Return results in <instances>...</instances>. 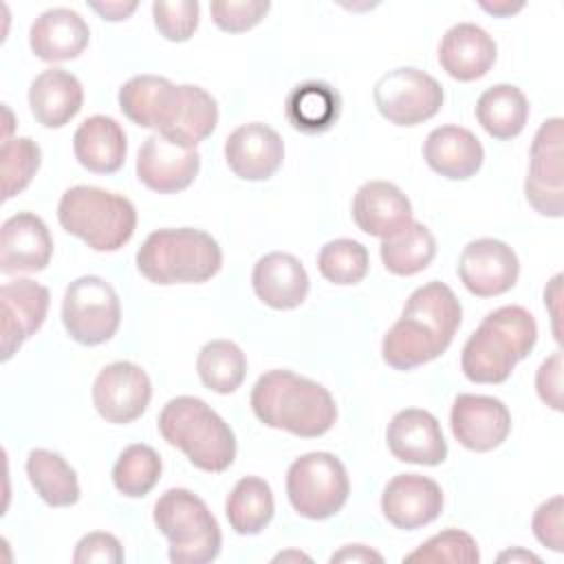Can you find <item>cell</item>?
Wrapping results in <instances>:
<instances>
[{"instance_id": "cell-1", "label": "cell", "mask_w": 564, "mask_h": 564, "mask_svg": "<svg viewBox=\"0 0 564 564\" xmlns=\"http://www.w3.org/2000/svg\"><path fill=\"white\" fill-rule=\"evenodd\" d=\"M121 112L141 128L183 145L196 148L218 123L216 99L200 86L172 84L159 75H134L119 88Z\"/></svg>"}, {"instance_id": "cell-2", "label": "cell", "mask_w": 564, "mask_h": 564, "mask_svg": "<svg viewBox=\"0 0 564 564\" xmlns=\"http://www.w3.org/2000/svg\"><path fill=\"white\" fill-rule=\"evenodd\" d=\"M463 319L454 291L432 280L408 297L401 317L381 341V357L394 370H412L447 350Z\"/></svg>"}, {"instance_id": "cell-3", "label": "cell", "mask_w": 564, "mask_h": 564, "mask_svg": "<svg viewBox=\"0 0 564 564\" xmlns=\"http://www.w3.org/2000/svg\"><path fill=\"white\" fill-rule=\"evenodd\" d=\"M251 410L260 423L302 438L326 434L337 419L335 399L322 383L284 368L258 377Z\"/></svg>"}, {"instance_id": "cell-4", "label": "cell", "mask_w": 564, "mask_h": 564, "mask_svg": "<svg viewBox=\"0 0 564 564\" xmlns=\"http://www.w3.org/2000/svg\"><path fill=\"white\" fill-rule=\"evenodd\" d=\"M538 339L533 315L522 306H500L485 315L463 346L460 368L474 383H502Z\"/></svg>"}, {"instance_id": "cell-5", "label": "cell", "mask_w": 564, "mask_h": 564, "mask_svg": "<svg viewBox=\"0 0 564 564\" xmlns=\"http://www.w3.org/2000/svg\"><path fill=\"white\" fill-rule=\"evenodd\" d=\"M223 267V251L207 231L167 227L152 231L137 251L139 273L154 284H200Z\"/></svg>"}, {"instance_id": "cell-6", "label": "cell", "mask_w": 564, "mask_h": 564, "mask_svg": "<svg viewBox=\"0 0 564 564\" xmlns=\"http://www.w3.org/2000/svg\"><path fill=\"white\" fill-rule=\"evenodd\" d=\"M159 432L203 471L220 474L236 458L231 427L198 397L170 399L159 414Z\"/></svg>"}, {"instance_id": "cell-7", "label": "cell", "mask_w": 564, "mask_h": 564, "mask_svg": "<svg viewBox=\"0 0 564 564\" xmlns=\"http://www.w3.org/2000/svg\"><path fill=\"white\" fill-rule=\"evenodd\" d=\"M57 220L95 251L121 249L137 229L134 205L115 192L75 185L57 203Z\"/></svg>"}, {"instance_id": "cell-8", "label": "cell", "mask_w": 564, "mask_h": 564, "mask_svg": "<svg viewBox=\"0 0 564 564\" xmlns=\"http://www.w3.org/2000/svg\"><path fill=\"white\" fill-rule=\"evenodd\" d=\"M154 524L167 538L174 564H205L220 553V527L205 500L189 489H167L154 502Z\"/></svg>"}, {"instance_id": "cell-9", "label": "cell", "mask_w": 564, "mask_h": 564, "mask_svg": "<svg viewBox=\"0 0 564 564\" xmlns=\"http://www.w3.org/2000/svg\"><path fill=\"white\" fill-rule=\"evenodd\" d=\"M350 480L344 463L330 452H308L295 458L286 471L291 507L308 520L335 516L348 500Z\"/></svg>"}, {"instance_id": "cell-10", "label": "cell", "mask_w": 564, "mask_h": 564, "mask_svg": "<svg viewBox=\"0 0 564 564\" xmlns=\"http://www.w3.org/2000/svg\"><path fill=\"white\" fill-rule=\"evenodd\" d=\"M62 322L70 339L82 346L108 341L121 322V302L110 282L99 275H82L66 286Z\"/></svg>"}, {"instance_id": "cell-11", "label": "cell", "mask_w": 564, "mask_h": 564, "mask_svg": "<svg viewBox=\"0 0 564 564\" xmlns=\"http://www.w3.org/2000/svg\"><path fill=\"white\" fill-rule=\"evenodd\" d=\"M381 117L394 126H419L443 106V86L425 70L403 66L381 75L372 88Z\"/></svg>"}, {"instance_id": "cell-12", "label": "cell", "mask_w": 564, "mask_h": 564, "mask_svg": "<svg viewBox=\"0 0 564 564\" xmlns=\"http://www.w3.org/2000/svg\"><path fill=\"white\" fill-rule=\"evenodd\" d=\"M564 121L560 117L546 119L529 150V172L524 181V196L529 205L551 218L564 212Z\"/></svg>"}, {"instance_id": "cell-13", "label": "cell", "mask_w": 564, "mask_h": 564, "mask_svg": "<svg viewBox=\"0 0 564 564\" xmlns=\"http://www.w3.org/2000/svg\"><path fill=\"white\" fill-rule=\"evenodd\" d=\"M152 397L148 372L132 361H115L99 370L93 383V403L108 423L126 425L139 419Z\"/></svg>"}, {"instance_id": "cell-14", "label": "cell", "mask_w": 564, "mask_h": 564, "mask_svg": "<svg viewBox=\"0 0 564 564\" xmlns=\"http://www.w3.org/2000/svg\"><path fill=\"white\" fill-rule=\"evenodd\" d=\"M458 278L476 297L502 295L518 282L520 262L516 251L496 238H478L458 256Z\"/></svg>"}, {"instance_id": "cell-15", "label": "cell", "mask_w": 564, "mask_h": 564, "mask_svg": "<svg viewBox=\"0 0 564 564\" xmlns=\"http://www.w3.org/2000/svg\"><path fill=\"white\" fill-rule=\"evenodd\" d=\"M51 293L46 286L18 278L0 286V348L9 361L24 339L35 335L46 319Z\"/></svg>"}, {"instance_id": "cell-16", "label": "cell", "mask_w": 564, "mask_h": 564, "mask_svg": "<svg viewBox=\"0 0 564 564\" xmlns=\"http://www.w3.org/2000/svg\"><path fill=\"white\" fill-rule=\"evenodd\" d=\"M454 438L471 452H491L502 445L511 432L507 405L487 394H458L449 412Z\"/></svg>"}, {"instance_id": "cell-17", "label": "cell", "mask_w": 564, "mask_h": 564, "mask_svg": "<svg viewBox=\"0 0 564 564\" xmlns=\"http://www.w3.org/2000/svg\"><path fill=\"white\" fill-rule=\"evenodd\" d=\"M200 170L196 148H183L161 134H150L137 154L139 181L159 194H174L189 187Z\"/></svg>"}, {"instance_id": "cell-18", "label": "cell", "mask_w": 564, "mask_h": 564, "mask_svg": "<svg viewBox=\"0 0 564 564\" xmlns=\"http://www.w3.org/2000/svg\"><path fill=\"white\" fill-rule=\"evenodd\" d=\"M381 511L390 524L403 531L434 522L443 511V491L436 480L421 474L394 476L381 494Z\"/></svg>"}, {"instance_id": "cell-19", "label": "cell", "mask_w": 564, "mask_h": 564, "mask_svg": "<svg viewBox=\"0 0 564 564\" xmlns=\"http://www.w3.org/2000/svg\"><path fill=\"white\" fill-rule=\"evenodd\" d=\"M282 159V137L267 123L238 126L225 139V161L238 178L267 181L280 170Z\"/></svg>"}, {"instance_id": "cell-20", "label": "cell", "mask_w": 564, "mask_h": 564, "mask_svg": "<svg viewBox=\"0 0 564 564\" xmlns=\"http://www.w3.org/2000/svg\"><path fill=\"white\" fill-rule=\"evenodd\" d=\"M53 256V238L46 223L31 214L18 212L2 223L0 229V271L35 273L46 269Z\"/></svg>"}, {"instance_id": "cell-21", "label": "cell", "mask_w": 564, "mask_h": 564, "mask_svg": "<svg viewBox=\"0 0 564 564\" xmlns=\"http://www.w3.org/2000/svg\"><path fill=\"white\" fill-rule=\"evenodd\" d=\"M388 449L394 458L414 465H441L447 456V443L434 414L419 408L401 410L386 430Z\"/></svg>"}, {"instance_id": "cell-22", "label": "cell", "mask_w": 564, "mask_h": 564, "mask_svg": "<svg viewBox=\"0 0 564 564\" xmlns=\"http://www.w3.org/2000/svg\"><path fill=\"white\" fill-rule=\"evenodd\" d=\"M352 220L364 234L388 240L412 223V203L394 183L368 181L352 198Z\"/></svg>"}, {"instance_id": "cell-23", "label": "cell", "mask_w": 564, "mask_h": 564, "mask_svg": "<svg viewBox=\"0 0 564 564\" xmlns=\"http://www.w3.org/2000/svg\"><path fill=\"white\" fill-rule=\"evenodd\" d=\"M498 55L494 37L478 24H454L438 44V62L443 70L458 82H474L489 73Z\"/></svg>"}, {"instance_id": "cell-24", "label": "cell", "mask_w": 564, "mask_h": 564, "mask_svg": "<svg viewBox=\"0 0 564 564\" xmlns=\"http://www.w3.org/2000/svg\"><path fill=\"white\" fill-rule=\"evenodd\" d=\"M90 40V29L86 20L68 9L55 7L40 13L29 31V44L35 57L44 62H66L75 59Z\"/></svg>"}, {"instance_id": "cell-25", "label": "cell", "mask_w": 564, "mask_h": 564, "mask_svg": "<svg viewBox=\"0 0 564 564\" xmlns=\"http://www.w3.org/2000/svg\"><path fill=\"white\" fill-rule=\"evenodd\" d=\"M251 284L260 302L278 311H289L306 300L308 273L295 256L271 251L256 262Z\"/></svg>"}, {"instance_id": "cell-26", "label": "cell", "mask_w": 564, "mask_h": 564, "mask_svg": "<svg viewBox=\"0 0 564 564\" xmlns=\"http://www.w3.org/2000/svg\"><path fill=\"white\" fill-rule=\"evenodd\" d=\"M425 163L441 176L465 181L474 176L485 159L478 137L460 126L434 128L423 143Z\"/></svg>"}, {"instance_id": "cell-27", "label": "cell", "mask_w": 564, "mask_h": 564, "mask_svg": "<svg viewBox=\"0 0 564 564\" xmlns=\"http://www.w3.org/2000/svg\"><path fill=\"white\" fill-rule=\"evenodd\" d=\"M84 104L79 79L64 68L42 70L29 88V106L37 123L44 128L66 126Z\"/></svg>"}, {"instance_id": "cell-28", "label": "cell", "mask_w": 564, "mask_h": 564, "mask_svg": "<svg viewBox=\"0 0 564 564\" xmlns=\"http://www.w3.org/2000/svg\"><path fill=\"white\" fill-rule=\"evenodd\" d=\"M73 150L79 165L95 174L117 172L128 152L123 128L117 119L106 115H93L79 123L73 134Z\"/></svg>"}, {"instance_id": "cell-29", "label": "cell", "mask_w": 564, "mask_h": 564, "mask_svg": "<svg viewBox=\"0 0 564 564\" xmlns=\"http://www.w3.org/2000/svg\"><path fill=\"white\" fill-rule=\"evenodd\" d=\"M339 93L330 84L317 79L297 84L284 104L289 123L304 134H322L330 130L339 119Z\"/></svg>"}, {"instance_id": "cell-30", "label": "cell", "mask_w": 564, "mask_h": 564, "mask_svg": "<svg viewBox=\"0 0 564 564\" xmlns=\"http://www.w3.org/2000/svg\"><path fill=\"white\" fill-rule=\"evenodd\" d=\"M478 123L500 141L513 139L524 130L529 119V101L513 84H496L476 101Z\"/></svg>"}, {"instance_id": "cell-31", "label": "cell", "mask_w": 564, "mask_h": 564, "mask_svg": "<svg viewBox=\"0 0 564 564\" xmlns=\"http://www.w3.org/2000/svg\"><path fill=\"white\" fill-rule=\"evenodd\" d=\"M26 476L37 496L51 507H70L79 500L75 469L51 449H31L26 456Z\"/></svg>"}, {"instance_id": "cell-32", "label": "cell", "mask_w": 564, "mask_h": 564, "mask_svg": "<svg viewBox=\"0 0 564 564\" xmlns=\"http://www.w3.org/2000/svg\"><path fill=\"white\" fill-rule=\"evenodd\" d=\"M273 494L269 482L258 476L240 478L225 502L229 527L240 535L260 533L273 518Z\"/></svg>"}, {"instance_id": "cell-33", "label": "cell", "mask_w": 564, "mask_h": 564, "mask_svg": "<svg viewBox=\"0 0 564 564\" xmlns=\"http://www.w3.org/2000/svg\"><path fill=\"white\" fill-rule=\"evenodd\" d=\"M196 370L207 390L229 394L245 381L247 357L238 344L229 339H212L200 348Z\"/></svg>"}, {"instance_id": "cell-34", "label": "cell", "mask_w": 564, "mask_h": 564, "mask_svg": "<svg viewBox=\"0 0 564 564\" xmlns=\"http://www.w3.org/2000/svg\"><path fill=\"white\" fill-rule=\"evenodd\" d=\"M383 267L394 275H414L434 260L436 238L423 225L412 220L399 236L388 238L379 247Z\"/></svg>"}, {"instance_id": "cell-35", "label": "cell", "mask_w": 564, "mask_h": 564, "mask_svg": "<svg viewBox=\"0 0 564 564\" xmlns=\"http://www.w3.org/2000/svg\"><path fill=\"white\" fill-rule=\"evenodd\" d=\"M161 456L154 447L134 443L128 445L115 467H112V482L119 494L128 498H141L154 489V485L161 478Z\"/></svg>"}, {"instance_id": "cell-36", "label": "cell", "mask_w": 564, "mask_h": 564, "mask_svg": "<svg viewBox=\"0 0 564 564\" xmlns=\"http://www.w3.org/2000/svg\"><path fill=\"white\" fill-rule=\"evenodd\" d=\"M368 249L352 238H337L326 242L317 256V269L324 280L333 284H357L368 273Z\"/></svg>"}, {"instance_id": "cell-37", "label": "cell", "mask_w": 564, "mask_h": 564, "mask_svg": "<svg viewBox=\"0 0 564 564\" xmlns=\"http://www.w3.org/2000/svg\"><path fill=\"white\" fill-rule=\"evenodd\" d=\"M42 161L40 145L29 137H15L2 143L0 167H2V198L20 194L35 176Z\"/></svg>"}, {"instance_id": "cell-38", "label": "cell", "mask_w": 564, "mask_h": 564, "mask_svg": "<svg viewBox=\"0 0 564 564\" xmlns=\"http://www.w3.org/2000/svg\"><path fill=\"white\" fill-rule=\"evenodd\" d=\"M480 560L476 540L460 529H445L425 540L416 551L408 553L403 562H452L476 564Z\"/></svg>"}, {"instance_id": "cell-39", "label": "cell", "mask_w": 564, "mask_h": 564, "mask_svg": "<svg viewBox=\"0 0 564 564\" xmlns=\"http://www.w3.org/2000/svg\"><path fill=\"white\" fill-rule=\"evenodd\" d=\"M200 7L196 0H156L152 4V18L159 33L170 42H185L198 26Z\"/></svg>"}, {"instance_id": "cell-40", "label": "cell", "mask_w": 564, "mask_h": 564, "mask_svg": "<svg viewBox=\"0 0 564 564\" xmlns=\"http://www.w3.org/2000/svg\"><path fill=\"white\" fill-rule=\"evenodd\" d=\"M267 0H214L209 13L214 24L227 33H242L253 29L269 11Z\"/></svg>"}, {"instance_id": "cell-41", "label": "cell", "mask_w": 564, "mask_h": 564, "mask_svg": "<svg viewBox=\"0 0 564 564\" xmlns=\"http://www.w3.org/2000/svg\"><path fill=\"white\" fill-rule=\"evenodd\" d=\"M562 496H553L546 502H542L531 520L533 535L540 544L549 546L555 553L564 551V522H562Z\"/></svg>"}, {"instance_id": "cell-42", "label": "cell", "mask_w": 564, "mask_h": 564, "mask_svg": "<svg viewBox=\"0 0 564 564\" xmlns=\"http://www.w3.org/2000/svg\"><path fill=\"white\" fill-rule=\"evenodd\" d=\"M75 564H90V562H101V564H119L123 562V546L112 533L95 531L86 533L73 553Z\"/></svg>"}, {"instance_id": "cell-43", "label": "cell", "mask_w": 564, "mask_h": 564, "mask_svg": "<svg viewBox=\"0 0 564 564\" xmlns=\"http://www.w3.org/2000/svg\"><path fill=\"white\" fill-rule=\"evenodd\" d=\"M535 390L540 399L553 408L562 410V352L555 350L551 357H546L535 375Z\"/></svg>"}, {"instance_id": "cell-44", "label": "cell", "mask_w": 564, "mask_h": 564, "mask_svg": "<svg viewBox=\"0 0 564 564\" xmlns=\"http://www.w3.org/2000/svg\"><path fill=\"white\" fill-rule=\"evenodd\" d=\"M335 562H383V555L364 544H348L330 555V564Z\"/></svg>"}, {"instance_id": "cell-45", "label": "cell", "mask_w": 564, "mask_h": 564, "mask_svg": "<svg viewBox=\"0 0 564 564\" xmlns=\"http://www.w3.org/2000/svg\"><path fill=\"white\" fill-rule=\"evenodd\" d=\"M88 7L97 11L104 20L117 22V20H126L139 4L137 2H90Z\"/></svg>"}, {"instance_id": "cell-46", "label": "cell", "mask_w": 564, "mask_h": 564, "mask_svg": "<svg viewBox=\"0 0 564 564\" xmlns=\"http://www.w3.org/2000/svg\"><path fill=\"white\" fill-rule=\"evenodd\" d=\"M480 7L485 9V11H489V13H494V15H500V18H507V15H511V13H516V11H520L524 4L522 2H518V4H511V2H480Z\"/></svg>"}, {"instance_id": "cell-47", "label": "cell", "mask_w": 564, "mask_h": 564, "mask_svg": "<svg viewBox=\"0 0 564 564\" xmlns=\"http://www.w3.org/2000/svg\"><path fill=\"white\" fill-rule=\"evenodd\" d=\"M498 560L500 562H505V560H511V562H540V557L538 555H533V553H529V551H522V549H513V551H505V553H500L498 555Z\"/></svg>"}, {"instance_id": "cell-48", "label": "cell", "mask_w": 564, "mask_h": 564, "mask_svg": "<svg viewBox=\"0 0 564 564\" xmlns=\"http://www.w3.org/2000/svg\"><path fill=\"white\" fill-rule=\"evenodd\" d=\"M286 557H293V560H308V557L302 555V553H280V555L275 557V562H278V560H286Z\"/></svg>"}]
</instances>
